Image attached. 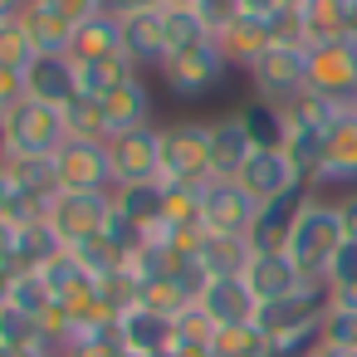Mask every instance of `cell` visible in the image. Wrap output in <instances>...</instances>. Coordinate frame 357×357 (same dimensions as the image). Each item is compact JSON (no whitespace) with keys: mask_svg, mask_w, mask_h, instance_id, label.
Returning a JSON list of instances; mask_svg holds the SVG:
<instances>
[{"mask_svg":"<svg viewBox=\"0 0 357 357\" xmlns=\"http://www.w3.org/2000/svg\"><path fill=\"white\" fill-rule=\"evenodd\" d=\"M0 172H6V176L15 181V191L30 196L40 211H50V201L64 191V186H59L54 157H0Z\"/></svg>","mask_w":357,"mask_h":357,"instance_id":"ffe728a7","label":"cell"},{"mask_svg":"<svg viewBox=\"0 0 357 357\" xmlns=\"http://www.w3.org/2000/svg\"><path fill=\"white\" fill-rule=\"evenodd\" d=\"M69 255H74V259H79V264H84V269L93 274V279H108V274H118V269L128 264V255H123V250H118V245H113L108 235L79 240V245H74Z\"/></svg>","mask_w":357,"mask_h":357,"instance_id":"d590c367","label":"cell"},{"mask_svg":"<svg viewBox=\"0 0 357 357\" xmlns=\"http://www.w3.org/2000/svg\"><path fill=\"white\" fill-rule=\"evenodd\" d=\"M45 6H54L64 20H74V25H84V20H93L98 10H103V0H45Z\"/></svg>","mask_w":357,"mask_h":357,"instance_id":"7dc6e473","label":"cell"},{"mask_svg":"<svg viewBox=\"0 0 357 357\" xmlns=\"http://www.w3.org/2000/svg\"><path fill=\"white\" fill-rule=\"evenodd\" d=\"M337 215H342L347 240H357V191H342V196H337Z\"/></svg>","mask_w":357,"mask_h":357,"instance_id":"681fc988","label":"cell"},{"mask_svg":"<svg viewBox=\"0 0 357 357\" xmlns=\"http://www.w3.org/2000/svg\"><path fill=\"white\" fill-rule=\"evenodd\" d=\"M20 25L30 30V45L35 54H69V40H74V20H64L54 6H45V0H30V10L20 15Z\"/></svg>","mask_w":357,"mask_h":357,"instance_id":"d4e9b609","label":"cell"},{"mask_svg":"<svg viewBox=\"0 0 357 357\" xmlns=\"http://www.w3.org/2000/svg\"><path fill=\"white\" fill-rule=\"evenodd\" d=\"M255 152V142H250V132H245V123H240V113H230V118H215L211 123V172L220 176V181H235V172L245 167V157Z\"/></svg>","mask_w":357,"mask_h":357,"instance_id":"cb8c5ba5","label":"cell"},{"mask_svg":"<svg viewBox=\"0 0 357 357\" xmlns=\"http://www.w3.org/2000/svg\"><path fill=\"white\" fill-rule=\"evenodd\" d=\"M162 0H103V10L108 15H118V20H128V15H137V10H157Z\"/></svg>","mask_w":357,"mask_h":357,"instance_id":"c3c4849f","label":"cell"},{"mask_svg":"<svg viewBox=\"0 0 357 357\" xmlns=\"http://www.w3.org/2000/svg\"><path fill=\"white\" fill-rule=\"evenodd\" d=\"M113 54H123V20L108 15V10H98L93 20H84V25L74 30L69 59H74V64H98V59H113Z\"/></svg>","mask_w":357,"mask_h":357,"instance_id":"44dd1931","label":"cell"},{"mask_svg":"<svg viewBox=\"0 0 357 357\" xmlns=\"http://www.w3.org/2000/svg\"><path fill=\"white\" fill-rule=\"evenodd\" d=\"M240 10H245V15H269L274 0H240Z\"/></svg>","mask_w":357,"mask_h":357,"instance_id":"f5cc1de1","label":"cell"},{"mask_svg":"<svg viewBox=\"0 0 357 357\" xmlns=\"http://www.w3.org/2000/svg\"><path fill=\"white\" fill-rule=\"evenodd\" d=\"M162 191H167V220H172V225H201V191H206V186L162 181Z\"/></svg>","mask_w":357,"mask_h":357,"instance_id":"ab89813d","label":"cell"},{"mask_svg":"<svg viewBox=\"0 0 357 357\" xmlns=\"http://www.w3.org/2000/svg\"><path fill=\"white\" fill-rule=\"evenodd\" d=\"M98 103H103V118H108V142L118 132H132V128H147L152 123V89H147V79H132V84L113 89Z\"/></svg>","mask_w":357,"mask_h":357,"instance_id":"7402d4cb","label":"cell"},{"mask_svg":"<svg viewBox=\"0 0 357 357\" xmlns=\"http://www.w3.org/2000/svg\"><path fill=\"white\" fill-rule=\"evenodd\" d=\"M0 157H6V118H0Z\"/></svg>","mask_w":357,"mask_h":357,"instance_id":"9f6ffc18","label":"cell"},{"mask_svg":"<svg viewBox=\"0 0 357 357\" xmlns=\"http://www.w3.org/2000/svg\"><path fill=\"white\" fill-rule=\"evenodd\" d=\"M308 93L337 108L357 103V40H333L308 50Z\"/></svg>","mask_w":357,"mask_h":357,"instance_id":"5b68a950","label":"cell"},{"mask_svg":"<svg viewBox=\"0 0 357 357\" xmlns=\"http://www.w3.org/2000/svg\"><path fill=\"white\" fill-rule=\"evenodd\" d=\"M274 40H269V20L264 15H235L220 35H215V50L225 54V64L230 69H245L250 74V64L269 50Z\"/></svg>","mask_w":357,"mask_h":357,"instance_id":"d6986e66","label":"cell"},{"mask_svg":"<svg viewBox=\"0 0 357 357\" xmlns=\"http://www.w3.org/2000/svg\"><path fill=\"white\" fill-rule=\"evenodd\" d=\"M162 25H167V59L215 40V35L206 30V20H201L191 6H162Z\"/></svg>","mask_w":357,"mask_h":357,"instance_id":"d6a6232c","label":"cell"},{"mask_svg":"<svg viewBox=\"0 0 357 357\" xmlns=\"http://www.w3.org/2000/svg\"><path fill=\"white\" fill-rule=\"evenodd\" d=\"M303 35H308V50L333 45V40H352L347 35V0H303Z\"/></svg>","mask_w":357,"mask_h":357,"instance_id":"f1b7e54d","label":"cell"},{"mask_svg":"<svg viewBox=\"0 0 357 357\" xmlns=\"http://www.w3.org/2000/svg\"><path fill=\"white\" fill-rule=\"evenodd\" d=\"M0 347H40V323L6 298H0Z\"/></svg>","mask_w":357,"mask_h":357,"instance_id":"74e56055","label":"cell"},{"mask_svg":"<svg viewBox=\"0 0 357 357\" xmlns=\"http://www.w3.org/2000/svg\"><path fill=\"white\" fill-rule=\"evenodd\" d=\"M328 132L323 123H303V118H289V137H284V157L294 162L298 181L313 186L318 172H323V152H328Z\"/></svg>","mask_w":357,"mask_h":357,"instance_id":"603a6c76","label":"cell"},{"mask_svg":"<svg viewBox=\"0 0 357 357\" xmlns=\"http://www.w3.org/2000/svg\"><path fill=\"white\" fill-rule=\"evenodd\" d=\"M225 54L215 50V40L211 45H196V50H186V54H172L157 74L167 79V89L176 93V98H201V93H211V89H220L225 84Z\"/></svg>","mask_w":357,"mask_h":357,"instance_id":"9c48e42d","label":"cell"},{"mask_svg":"<svg viewBox=\"0 0 357 357\" xmlns=\"http://www.w3.org/2000/svg\"><path fill=\"white\" fill-rule=\"evenodd\" d=\"M250 84H255V98L264 103H298L308 93V50H294V45H269L255 64H250Z\"/></svg>","mask_w":357,"mask_h":357,"instance_id":"277c9868","label":"cell"},{"mask_svg":"<svg viewBox=\"0 0 357 357\" xmlns=\"http://www.w3.org/2000/svg\"><path fill=\"white\" fill-rule=\"evenodd\" d=\"M313 357H357V352H347V347H333V342H318V347H313Z\"/></svg>","mask_w":357,"mask_h":357,"instance_id":"11a10c76","label":"cell"},{"mask_svg":"<svg viewBox=\"0 0 357 357\" xmlns=\"http://www.w3.org/2000/svg\"><path fill=\"white\" fill-rule=\"evenodd\" d=\"M235 181H240L259 206L274 201V196H284V191H294V186H303L298 172H294V162L284 157V147H255V152L245 157V167L235 172Z\"/></svg>","mask_w":357,"mask_h":357,"instance_id":"7c38bea8","label":"cell"},{"mask_svg":"<svg viewBox=\"0 0 357 357\" xmlns=\"http://www.w3.org/2000/svg\"><path fill=\"white\" fill-rule=\"evenodd\" d=\"M25 98H30L25 74H20V69H0V118H6L10 108H20Z\"/></svg>","mask_w":357,"mask_h":357,"instance_id":"bcb514c9","label":"cell"},{"mask_svg":"<svg viewBox=\"0 0 357 357\" xmlns=\"http://www.w3.org/2000/svg\"><path fill=\"white\" fill-rule=\"evenodd\" d=\"M245 284L255 289V298H259V308H264V303H279V298L298 294V289L313 284V279H303L298 264H294L284 250H255L250 264H245Z\"/></svg>","mask_w":357,"mask_h":357,"instance_id":"5bb4252c","label":"cell"},{"mask_svg":"<svg viewBox=\"0 0 357 357\" xmlns=\"http://www.w3.org/2000/svg\"><path fill=\"white\" fill-rule=\"evenodd\" d=\"M108 167H113V186H142V181H162V128H132L118 132L108 142Z\"/></svg>","mask_w":357,"mask_h":357,"instance_id":"8992f818","label":"cell"},{"mask_svg":"<svg viewBox=\"0 0 357 357\" xmlns=\"http://www.w3.org/2000/svg\"><path fill=\"white\" fill-rule=\"evenodd\" d=\"M191 10L206 20V30H211V35H220V30L235 20V15H245V10H240V0H196Z\"/></svg>","mask_w":357,"mask_h":357,"instance_id":"f6af8a7d","label":"cell"},{"mask_svg":"<svg viewBox=\"0 0 357 357\" xmlns=\"http://www.w3.org/2000/svg\"><path fill=\"white\" fill-rule=\"evenodd\" d=\"M15 235H20V225L0 220V269H15Z\"/></svg>","mask_w":357,"mask_h":357,"instance_id":"f907efd6","label":"cell"},{"mask_svg":"<svg viewBox=\"0 0 357 357\" xmlns=\"http://www.w3.org/2000/svg\"><path fill=\"white\" fill-rule=\"evenodd\" d=\"M30 10V0H0V20H20Z\"/></svg>","mask_w":357,"mask_h":357,"instance_id":"816d5d0a","label":"cell"},{"mask_svg":"<svg viewBox=\"0 0 357 357\" xmlns=\"http://www.w3.org/2000/svg\"><path fill=\"white\" fill-rule=\"evenodd\" d=\"M264 20H269V40H274V45L308 50V35H303V6H298V10H294V6H279V10H269Z\"/></svg>","mask_w":357,"mask_h":357,"instance_id":"60d3db41","label":"cell"},{"mask_svg":"<svg viewBox=\"0 0 357 357\" xmlns=\"http://www.w3.org/2000/svg\"><path fill=\"white\" fill-rule=\"evenodd\" d=\"M137 303H142V308H152V313L181 318L186 308H196V289H186L176 274H152V279H142V294H137Z\"/></svg>","mask_w":357,"mask_h":357,"instance_id":"1f68e13d","label":"cell"},{"mask_svg":"<svg viewBox=\"0 0 357 357\" xmlns=\"http://www.w3.org/2000/svg\"><path fill=\"white\" fill-rule=\"evenodd\" d=\"M259 215V201L240 186V181H206L201 191V230H215V235H245L250 240V225Z\"/></svg>","mask_w":357,"mask_h":357,"instance_id":"ba28073f","label":"cell"},{"mask_svg":"<svg viewBox=\"0 0 357 357\" xmlns=\"http://www.w3.org/2000/svg\"><path fill=\"white\" fill-rule=\"evenodd\" d=\"M215 342V323L201 313V308H186L176 318V347H191V352H211Z\"/></svg>","mask_w":357,"mask_h":357,"instance_id":"b9f144b4","label":"cell"},{"mask_svg":"<svg viewBox=\"0 0 357 357\" xmlns=\"http://www.w3.org/2000/svg\"><path fill=\"white\" fill-rule=\"evenodd\" d=\"M352 108H357V103H352Z\"/></svg>","mask_w":357,"mask_h":357,"instance_id":"94428289","label":"cell"},{"mask_svg":"<svg viewBox=\"0 0 357 357\" xmlns=\"http://www.w3.org/2000/svg\"><path fill=\"white\" fill-rule=\"evenodd\" d=\"M64 142H69L64 108L25 98L20 108L6 113V157H54Z\"/></svg>","mask_w":357,"mask_h":357,"instance_id":"3957f363","label":"cell"},{"mask_svg":"<svg viewBox=\"0 0 357 357\" xmlns=\"http://www.w3.org/2000/svg\"><path fill=\"white\" fill-rule=\"evenodd\" d=\"M54 167H59V186L64 191H113V167H108V147H93V142H64L54 152Z\"/></svg>","mask_w":357,"mask_h":357,"instance_id":"8fae6325","label":"cell"},{"mask_svg":"<svg viewBox=\"0 0 357 357\" xmlns=\"http://www.w3.org/2000/svg\"><path fill=\"white\" fill-rule=\"evenodd\" d=\"M118 342H123V352L128 357H152V352H167V347H176V318H167V313H152V308H128L123 318H118Z\"/></svg>","mask_w":357,"mask_h":357,"instance_id":"e0dca14e","label":"cell"},{"mask_svg":"<svg viewBox=\"0 0 357 357\" xmlns=\"http://www.w3.org/2000/svg\"><path fill=\"white\" fill-rule=\"evenodd\" d=\"M333 186L357 191V108H347V113L333 123V132H328V152H323V172H318L313 191L323 196V191H333Z\"/></svg>","mask_w":357,"mask_h":357,"instance_id":"4fadbf2b","label":"cell"},{"mask_svg":"<svg viewBox=\"0 0 357 357\" xmlns=\"http://www.w3.org/2000/svg\"><path fill=\"white\" fill-rule=\"evenodd\" d=\"M279 6H294V10H298V6H303V0H274V10H279Z\"/></svg>","mask_w":357,"mask_h":357,"instance_id":"6f0895ef","label":"cell"},{"mask_svg":"<svg viewBox=\"0 0 357 357\" xmlns=\"http://www.w3.org/2000/svg\"><path fill=\"white\" fill-rule=\"evenodd\" d=\"M206 357H225V352H215V347H211V352H206Z\"/></svg>","mask_w":357,"mask_h":357,"instance_id":"91938a15","label":"cell"},{"mask_svg":"<svg viewBox=\"0 0 357 357\" xmlns=\"http://www.w3.org/2000/svg\"><path fill=\"white\" fill-rule=\"evenodd\" d=\"M250 255H255V245H250L245 235H215V230H206L201 245H196V259H201V269H206L211 279H215V274H245Z\"/></svg>","mask_w":357,"mask_h":357,"instance_id":"4316f807","label":"cell"},{"mask_svg":"<svg viewBox=\"0 0 357 357\" xmlns=\"http://www.w3.org/2000/svg\"><path fill=\"white\" fill-rule=\"evenodd\" d=\"M342 240H347V230H342L337 201H328V196L313 191L308 206H303V215H298V225H294V235H289V245H284V255L298 264L303 279L323 284V274H328L333 255L342 250Z\"/></svg>","mask_w":357,"mask_h":357,"instance_id":"6da1fadb","label":"cell"},{"mask_svg":"<svg viewBox=\"0 0 357 357\" xmlns=\"http://www.w3.org/2000/svg\"><path fill=\"white\" fill-rule=\"evenodd\" d=\"M240 123H245L255 147H284V137H289V108L264 103V98H250L240 108Z\"/></svg>","mask_w":357,"mask_h":357,"instance_id":"4dcf8cb0","label":"cell"},{"mask_svg":"<svg viewBox=\"0 0 357 357\" xmlns=\"http://www.w3.org/2000/svg\"><path fill=\"white\" fill-rule=\"evenodd\" d=\"M162 6H196V0H162Z\"/></svg>","mask_w":357,"mask_h":357,"instance_id":"680465c9","label":"cell"},{"mask_svg":"<svg viewBox=\"0 0 357 357\" xmlns=\"http://www.w3.org/2000/svg\"><path fill=\"white\" fill-rule=\"evenodd\" d=\"M25 89L35 103L69 108L79 98V64L69 54H35V64L25 69Z\"/></svg>","mask_w":357,"mask_h":357,"instance_id":"2e32d148","label":"cell"},{"mask_svg":"<svg viewBox=\"0 0 357 357\" xmlns=\"http://www.w3.org/2000/svg\"><path fill=\"white\" fill-rule=\"evenodd\" d=\"M123 54L137 69H162L167 64V25H162V6L157 10H137L123 20Z\"/></svg>","mask_w":357,"mask_h":357,"instance_id":"ac0fdd59","label":"cell"},{"mask_svg":"<svg viewBox=\"0 0 357 357\" xmlns=\"http://www.w3.org/2000/svg\"><path fill=\"white\" fill-rule=\"evenodd\" d=\"M113 211H123L132 225L152 230L167 220V191L162 181H142V186H113Z\"/></svg>","mask_w":357,"mask_h":357,"instance_id":"83f0119b","label":"cell"},{"mask_svg":"<svg viewBox=\"0 0 357 357\" xmlns=\"http://www.w3.org/2000/svg\"><path fill=\"white\" fill-rule=\"evenodd\" d=\"M108 215H113V191H59L45 211V220L59 230V240L74 250L79 240H93L108 230Z\"/></svg>","mask_w":357,"mask_h":357,"instance_id":"52a82bcc","label":"cell"},{"mask_svg":"<svg viewBox=\"0 0 357 357\" xmlns=\"http://www.w3.org/2000/svg\"><path fill=\"white\" fill-rule=\"evenodd\" d=\"M215 352L225 357H269V337L259 333V323H235V328H215Z\"/></svg>","mask_w":357,"mask_h":357,"instance_id":"8d00e7d4","label":"cell"},{"mask_svg":"<svg viewBox=\"0 0 357 357\" xmlns=\"http://www.w3.org/2000/svg\"><path fill=\"white\" fill-rule=\"evenodd\" d=\"M64 128H69V142H93V147H108V118H103V103L79 93L69 108H64Z\"/></svg>","mask_w":357,"mask_h":357,"instance_id":"e575fe53","label":"cell"},{"mask_svg":"<svg viewBox=\"0 0 357 357\" xmlns=\"http://www.w3.org/2000/svg\"><path fill=\"white\" fill-rule=\"evenodd\" d=\"M0 357H50L45 347H0Z\"/></svg>","mask_w":357,"mask_h":357,"instance_id":"db71d44e","label":"cell"},{"mask_svg":"<svg viewBox=\"0 0 357 357\" xmlns=\"http://www.w3.org/2000/svg\"><path fill=\"white\" fill-rule=\"evenodd\" d=\"M162 181H186V186L215 181V172H211V123L181 118V123L162 128Z\"/></svg>","mask_w":357,"mask_h":357,"instance_id":"7a4b0ae2","label":"cell"},{"mask_svg":"<svg viewBox=\"0 0 357 357\" xmlns=\"http://www.w3.org/2000/svg\"><path fill=\"white\" fill-rule=\"evenodd\" d=\"M64 250H69V245L59 240V230L40 215V220L20 225V235H15V269H50Z\"/></svg>","mask_w":357,"mask_h":357,"instance_id":"484cf974","label":"cell"},{"mask_svg":"<svg viewBox=\"0 0 357 357\" xmlns=\"http://www.w3.org/2000/svg\"><path fill=\"white\" fill-rule=\"evenodd\" d=\"M308 196H313V186H294V191L264 201L259 215H255V225H250V245L255 250H284L289 235H294V225H298V215H303V206H308Z\"/></svg>","mask_w":357,"mask_h":357,"instance_id":"9a60e30c","label":"cell"},{"mask_svg":"<svg viewBox=\"0 0 357 357\" xmlns=\"http://www.w3.org/2000/svg\"><path fill=\"white\" fill-rule=\"evenodd\" d=\"M35 64V45H30V30L20 20H0V69H30Z\"/></svg>","mask_w":357,"mask_h":357,"instance_id":"f35d334b","label":"cell"},{"mask_svg":"<svg viewBox=\"0 0 357 357\" xmlns=\"http://www.w3.org/2000/svg\"><path fill=\"white\" fill-rule=\"evenodd\" d=\"M323 342H333V347H347V352H357V308L328 303V318H323Z\"/></svg>","mask_w":357,"mask_h":357,"instance_id":"ee69618b","label":"cell"},{"mask_svg":"<svg viewBox=\"0 0 357 357\" xmlns=\"http://www.w3.org/2000/svg\"><path fill=\"white\" fill-rule=\"evenodd\" d=\"M196 308L215 328H235V323H255L259 318V298L245 284V274H215V279H206V289L196 294Z\"/></svg>","mask_w":357,"mask_h":357,"instance_id":"30bf717a","label":"cell"},{"mask_svg":"<svg viewBox=\"0 0 357 357\" xmlns=\"http://www.w3.org/2000/svg\"><path fill=\"white\" fill-rule=\"evenodd\" d=\"M0 298L15 303V308H25L30 318H40L45 308H54V289H50L45 269H15L6 279V294H0Z\"/></svg>","mask_w":357,"mask_h":357,"instance_id":"836d02e7","label":"cell"},{"mask_svg":"<svg viewBox=\"0 0 357 357\" xmlns=\"http://www.w3.org/2000/svg\"><path fill=\"white\" fill-rule=\"evenodd\" d=\"M142 79V69L128 59V54H113V59H98V64H79V93L89 98H108L113 89Z\"/></svg>","mask_w":357,"mask_h":357,"instance_id":"f546056e","label":"cell"},{"mask_svg":"<svg viewBox=\"0 0 357 357\" xmlns=\"http://www.w3.org/2000/svg\"><path fill=\"white\" fill-rule=\"evenodd\" d=\"M40 215H45V211H40L30 196H20L15 181L0 172V220H6V225H30V220H40Z\"/></svg>","mask_w":357,"mask_h":357,"instance_id":"7bdbcfd3","label":"cell"}]
</instances>
